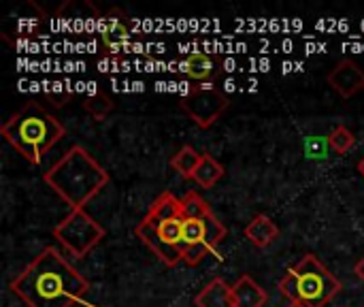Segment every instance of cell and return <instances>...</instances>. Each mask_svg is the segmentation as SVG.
I'll list each match as a JSON object with an SVG mask.
<instances>
[{"label": "cell", "instance_id": "obj_3", "mask_svg": "<svg viewBox=\"0 0 364 307\" xmlns=\"http://www.w3.org/2000/svg\"><path fill=\"white\" fill-rule=\"evenodd\" d=\"M0 135L28 162L41 165L45 154L66 135V128L41 105L28 103L2 124Z\"/></svg>", "mask_w": 364, "mask_h": 307}, {"label": "cell", "instance_id": "obj_13", "mask_svg": "<svg viewBox=\"0 0 364 307\" xmlns=\"http://www.w3.org/2000/svg\"><path fill=\"white\" fill-rule=\"evenodd\" d=\"M224 177V167L211 156V154H200V162L192 175V179L200 186V188H213L220 179Z\"/></svg>", "mask_w": 364, "mask_h": 307}, {"label": "cell", "instance_id": "obj_10", "mask_svg": "<svg viewBox=\"0 0 364 307\" xmlns=\"http://www.w3.org/2000/svg\"><path fill=\"white\" fill-rule=\"evenodd\" d=\"M232 299L235 307H264L269 295L252 276H241L232 284Z\"/></svg>", "mask_w": 364, "mask_h": 307}, {"label": "cell", "instance_id": "obj_4", "mask_svg": "<svg viewBox=\"0 0 364 307\" xmlns=\"http://www.w3.org/2000/svg\"><path fill=\"white\" fill-rule=\"evenodd\" d=\"M183 209L181 199L171 192H162L147 216L136 227V237L168 267L183 261Z\"/></svg>", "mask_w": 364, "mask_h": 307}, {"label": "cell", "instance_id": "obj_11", "mask_svg": "<svg viewBox=\"0 0 364 307\" xmlns=\"http://www.w3.org/2000/svg\"><path fill=\"white\" fill-rule=\"evenodd\" d=\"M196 307H235L232 286H228L222 278H213L196 297Z\"/></svg>", "mask_w": 364, "mask_h": 307}, {"label": "cell", "instance_id": "obj_8", "mask_svg": "<svg viewBox=\"0 0 364 307\" xmlns=\"http://www.w3.org/2000/svg\"><path fill=\"white\" fill-rule=\"evenodd\" d=\"M179 105L198 128H211L228 109L230 100L226 94H222V90L213 85H196L186 96H181Z\"/></svg>", "mask_w": 364, "mask_h": 307}, {"label": "cell", "instance_id": "obj_15", "mask_svg": "<svg viewBox=\"0 0 364 307\" xmlns=\"http://www.w3.org/2000/svg\"><path fill=\"white\" fill-rule=\"evenodd\" d=\"M183 71H186L188 77H192V79H198V81L209 79L211 73H213V60H211L209 56H205V53H192V56L186 60Z\"/></svg>", "mask_w": 364, "mask_h": 307}, {"label": "cell", "instance_id": "obj_1", "mask_svg": "<svg viewBox=\"0 0 364 307\" xmlns=\"http://www.w3.org/2000/svg\"><path fill=\"white\" fill-rule=\"evenodd\" d=\"M87 291V280L51 246L11 280V293L28 307H73Z\"/></svg>", "mask_w": 364, "mask_h": 307}, {"label": "cell", "instance_id": "obj_6", "mask_svg": "<svg viewBox=\"0 0 364 307\" xmlns=\"http://www.w3.org/2000/svg\"><path fill=\"white\" fill-rule=\"evenodd\" d=\"M341 291V282L318 261L316 254H305L279 280V293L290 299V303L305 307H324Z\"/></svg>", "mask_w": 364, "mask_h": 307}, {"label": "cell", "instance_id": "obj_9", "mask_svg": "<svg viewBox=\"0 0 364 307\" xmlns=\"http://www.w3.org/2000/svg\"><path fill=\"white\" fill-rule=\"evenodd\" d=\"M326 81L341 98H352L356 92L364 90V71L352 60H341L328 73Z\"/></svg>", "mask_w": 364, "mask_h": 307}, {"label": "cell", "instance_id": "obj_12", "mask_svg": "<svg viewBox=\"0 0 364 307\" xmlns=\"http://www.w3.org/2000/svg\"><path fill=\"white\" fill-rule=\"evenodd\" d=\"M245 237H247L256 248H269V246L279 237V227H277L267 214H258V216L252 218L250 224L245 227Z\"/></svg>", "mask_w": 364, "mask_h": 307}, {"label": "cell", "instance_id": "obj_5", "mask_svg": "<svg viewBox=\"0 0 364 307\" xmlns=\"http://www.w3.org/2000/svg\"><path fill=\"white\" fill-rule=\"evenodd\" d=\"M183 209V263L188 267H196L205 256L215 254L218 246L226 237V227L218 220L209 203L194 190H190L181 199Z\"/></svg>", "mask_w": 364, "mask_h": 307}, {"label": "cell", "instance_id": "obj_20", "mask_svg": "<svg viewBox=\"0 0 364 307\" xmlns=\"http://www.w3.org/2000/svg\"><path fill=\"white\" fill-rule=\"evenodd\" d=\"M358 171H360V175H363V177H364V158H363V160H360V162H358Z\"/></svg>", "mask_w": 364, "mask_h": 307}, {"label": "cell", "instance_id": "obj_21", "mask_svg": "<svg viewBox=\"0 0 364 307\" xmlns=\"http://www.w3.org/2000/svg\"><path fill=\"white\" fill-rule=\"evenodd\" d=\"M288 307H305V306H299V303H290Z\"/></svg>", "mask_w": 364, "mask_h": 307}, {"label": "cell", "instance_id": "obj_17", "mask_svg": "<svg viewBox=\"0 0 364 307\" xmlns=\"http://www.w3.org/2000/svg\"><path fill=\"white\" fill-rule=\"evenodd\" d=\"M113 109V100L107 94H92L87 98H83V111L90 113L94 120H105Z\"/></svg>", "mask_w": 364, "mask_h": 307}, {"label": "cell", "instance_id": "obj_7", "mask_svg": "<svg viewBox=\"0 0 364 307\" xmlns=\"http://www.w3.org/2000/svg\"><path fill=\"white\" fill-rule=\"evenodd\" d=\"M53 239H58L70 256L83 259L105 239V229L83 209H73L53 229Z\"/></svg>", "mask_w": 364, "mask_h": 307}, {"label": "cell", "instance_id": "obj_14", "mask_svg": "<svg viewBox=\"0 0 364 307\" xmlns=\"http://www.w3.org/2000/svg\"><path fill=\"white\" fill-rule=\"evenodd\" d=\"M200 162V152H196L192 145H183L173 158H171V167L181 175V177H190L194 175L196 167Z\"/></svg>", "mask_w": 364, "mask_h": 307}, {"label": "cell", "instance_id": "obj_16", "mask_svg": "<svg viewBox=\"0 0 364 307\" xmlns=\"http://www.w3.org/2000/svg\"><path fill=\"white\" fill-rule=\"evenodd\" d=\"M326 139H328V147H331L335 154H339V156L348 154V152L352 150V145L356 143V137H354V132H352L348 126H337V128H333L331 135H328Z\"/></svg>", "mask_w": 364, "mask_h": 307}, {"label": "cell", "instance_id": "obj_18", "mask_svg": "<svg viewBox=\"0 0 364 307\" xmlns=\"http://www.w3.org/2000/svg\"><path fill=\"white\" fill-rule=\"evenodd\" d=\"M326 147H328V139H320V137H311L305 143V152L309 158H322L326 156Z\"/></svg>", "mask_w": 364, "mask_h": 307}, {"label": "cell", "instance_id": "obj_19", "mask_svg": "<svg viewBox=\"0 0 364 307\" xmlns=\"http://www.w3.org/2000/svg\"><path fill=\"white\" fill-rule=\"evenodd\" d=\"M354 274H356V276H358V278H360V280L364 282V256L360 259V261H358V263H356V267H354Z\"/></svg>", "mask_w": 364, "mask_h": 307}, {"label": "cell", "instance_id": "obj_2", "mask_svg": "<svg viewBox=\"0 0 364 307\" xmlns=\"http://www.w3.org/2000/svg\"><path fill=\"white\" fill-rule=\"evenodd\" d=\"M43 179L64 203H68L70 209H83L109 184V173L85 147L73 145L51 169L45 171Z\"/></svg>", "mask_w": 364, "mask_h": 307}]
</instances>
